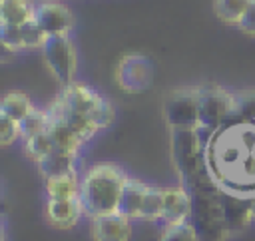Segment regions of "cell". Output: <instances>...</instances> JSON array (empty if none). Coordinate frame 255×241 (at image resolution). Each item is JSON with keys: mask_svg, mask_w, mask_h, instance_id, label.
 <instances>
[{"mask_svg": "<svg viewBox=\"0 0 255 241\" xmlns=\"http://www.w3.org/2000/svg\"><path fill=\"white\" fill-rule=\"evenodd\" d=\"M205 175L225 195L255 199V121L229 120L205 141Z\"/></svg>", "mask_w": 255, "mask_h": 241, "instance_id": "1", "label": "cell"}, {"mask_svg": "<svg viewBox=\"0 0 255 241\" xmlns=\"http://www.w3.org/2000/svg\"><path fill=\"white\" fill-rule=\"evenodd\" d=\"M50 135L58 147L80 151V147L96 135L98 129L108 127L114 120L112 104L96 90L84 84L62 88L48 108Z\"/></svg>", "mask_w": 255, "mask_h": 241, "instance_id": "2", "label": "cell"}, {"mask_svg": "<svg viewBox=\"0 0 255 241\" xmlns=\"http://www.w3.org/2000/svg\"><path fill=\"white\" fill-rule=\"evenodd\" d=\"M126 179L128 175L116 163L102 161L92 165L80 179V201L86 217L118 213Z\"/></svg>", "mask_w": 255, "mask_h": 241, "instance_id": "3", "label": "cell"}, {"mask_svg": "<svg viewBox=\"0 0 255 241\" xmlns=\"http://www.w3.org/2000/svg\"><path fill=\"white\" fill-rule=\"evenodd\" d=\"M171 153L181 185L195 187L205 171V143L199 137V129H173Z\"/></svg>", "mask_w": 255, "mask_h": 241, "instance_id": "4", "label": "cell"}, {"mask_svg": "<svg viewBox=\"0 0 255 241\" xmlns=\"http://www.w3.org/2000/svg\"><path fill=\"white\" fill-rule=\"evenodd\" d=\"M42 52L50 74L62 88L76 84L74 80L78 74V54L68 36H50Z\"/></svg>", "mask_w": 255, "mask_h": 241, "instance_id": "5", "label": "cell"}, {"mask_svg": "<svg viewBox=\"0 0 255 241\" xmlns=\"http://www.w3.org/2000/svg\"><path fill=\"white\" fill-rule=\"evenodd\" d=\"M235 110V96L209 86V88H199V129L205 131H217L223 127Z\"/></svg>", "mask_w": 255, "mask_h": 241, "instance_id": "6", "label": "cell"}, {"mask_svg": "<svg viewBox=\"0 0 255 241\" xmlns=\"http://www.w3.org/2000/svg\"><path fill=\"white\" fill-rule=\"evenodd\" d=\"M165 120L173 129H199V88L173 90L163 102Z\"/></svg>", "mask_w": 255, "mask_h": 241, "instance_id": "7", "label": "cell"}, {"mask_svg": "<svg viewBox=\"0 0 255 241\" xmlns=\"http://www.w3.org/2000/svg\"><path fill=\"white\" fill-rule=\"evenodd\" d=\"M153 68L145 56L129 54L124 56L116 66V82L122 90L129 94H139L149 88Z\"/></svg>", "mask_w": 255, "mask_h": 241, "instance_id": "8", "label": "cell"}, {"mask_svg": "<svg viewBox=\"0 0 255 241\" xmlns=\"http://www.w3.org/2000/svg\"><path fill=\"white\" fill-rule=\"evenodd\" d=\"M34 20L48 36H68L76 22L72 10L66 4L54 0L38 2Z\"/></svg>", "mask_w": 255, "mask_h": 241, "instance_id": "9", "label": "cell"}, {"mask_svg": "<svg viewBox=\"0 0 255 241\" xmlns=\"http://www.w3.org/2000/svg\"><path fill=\"white\" fill-rule=\"evenodd\" d=\"M48 38L50 36L36 24V20L24 26H0V42L6 50H12V52L44 48Z\"/></svg>", "mask_w": 255, "mask_h": 241, "instance_id": "10", "label": "cell"}, {"mask_svg": "<svg viewBox=\"0 0 255 241\" xmlns=\"http://www.w3.org/2000/svg\"><path fill=\"white\" fill-rule=\"evenodd\" d=\"M46 221L56 229H72L86 215L80 197L70 199H46Z\"/></svg>", "mask_w": 255, "mask_h": 241, "instance_id": "11", "label": "cell"}, {"mask_svg": "<svg viewBox=\"0 0 255 241\" xmlns=\"http://www.w3.org/2000/svg\"><path fill=\"white\" fill-rule=\"evenodd\" d=\"M90 233L94 241H129L131 239V221L122 213L100 215L92 219Z\"/></svg>", "mask_w": 255, "mask_h": 241, "instance_id": "12", "label": "cell"}, {"mask_svg": "<svg viewBox=\"0 0 255 241\" xmlns=\"http://www.w3.org/2000/svg\"><path fill=\"white\" fill-rule=\"evenodd\" d=\"M193 213V199L187 187L183 185H171L163 187V223H181L189 221Z\"/></svg>", "mask_w": 255, "mask_h": 241, "instance_id": "13", "label": "cell"}, {"mask_svg": "<svg viewBox=\"0 0 255 241\" xmlns=\"http://www.w3.org/2000/svg\"><path fill=\"white\" fill-rule=\"evenodd\" d=\"M76 149H68V147H54L44 159H40L36 165L44 177V181L54 179V177H62V175H70V173H78L76 171V159H78Z\"/></svg>", "mask_w": 255, "mask_h": 241, "instance_id": "14", "label": "cell"}, {"mask_svg": "<svg viewBox=\"0 0 255 241\" xmlns=\"http://www.w3.org/2000/svg\"><path fill=\"white\" fill-rule=\"evenodd\" d=\"M147 191H149V183H145L141 179H135V177H128L126 185H124V193H122L118 213H122L129 221H141Z\"/></svg>", "mask_w": 255, "mask_h": 241, "instance_id": "15", "label": "cell"}, {"mask_svg": "<svg viewBox=\"0 0 255 241\" xmlns=\"http://www.w3.org/2000/svg\"><path fill=\"white\" fill-rule=\"evenodd\" d=\"M36 16L32 0H0V26H24Z\"/></svg>", "mask_w": 255, "mask_h": 241, "instance_id": "16", "label": "cell"}, {"mask_svg": "<svg viewBox=\"0 0 255 241\" xmlns=\"http://www.w3.org/2000/svg\"><path fill=\"white\" fill-rule=\"evenodd\" d=\"M34 110L36 108H34L30 96L24 92H6L0 100V116H6L18 123Z\"/></svg>", "mask_w": 255, "mask_h": 241, "instance_id": "17", "label": "cell"}, {"mask_svg": "<svg viewBox=\"0 0 255 241\" xmlns=\"http://www.w3.org/2000/svg\"><path fill=\"white\" fill-rule=\"evenodd\" d=\"M80 179L78 173L54 177L46 181V195L48 199H70V197H80Z\"/></svg>", "mask_w": 255, "mask_h": 241, "instance_id": "18", "label": "cell"}, {"mask_svg": "<svg viewBox=\"0 0 255 241\" xmlns=\"http://www.w3.org/2000/svg\"><path fill=\"white\" fill-rule=\"evenodd\" d=\"M253 0H213L217 18L227 26H239Z\"/></svg>", "mask_w": 255, "mask_h": 241, "instance_id": "19", "label": "cell"}, {"mask_svg": "<svg viewBox=\"0 0 255 241\" xmlns=\"http://www.w3.org/2000/svg\"><path fill=\"white\" fill-rule=\"evenodd\" d=\"M157 241H201V237L191 221H181V223H163Z\"/></svg>", "mask_w": 255, "mask_h": 241, "instance_id": "20", "label": "cell"}, {"mask_svg": "<svg viewBox=\"0 0 255 241\" xmlns=\"http://www.w3.org/2000/svg\"><path fill=\"white\" fill-rule=\"evenodd\" d=\"M50 127V116L48 110H34L32 114H28L22 121H20V139H30L36 137L44 131H48Z\"/></svg>", "mask_w": 255, "mask_h": 241, "instance_id": "21", "label": "cell"}, {"mask_svg": "<svg viewBox=\"0 0 255 241\" xmlns=\"http://www.w3.org/2000/svg\"><path fill=\"white\" fill-rule=\"evenodd\" d=\"M231 120L255 121V92H245L235 96V110Z\"/></svg>", "mask_w": 255, "mask_h": 241, "instance_id": "22", "label": "cell"}, {"mask_svg": "<svg viewBox=\"0 0 255 241\" xmlns=\"http://www.w3.org/2000/svg\"><path fill=\"white\" fill-rule=\"evenodd\" d=\"M18 137H20V123L6 118V116H0V141H2V145H10Z\"/></svg>", "mask_w": 255, "mask_h": 241, "instance_id": "23", "label": "cell"}, {"mask_svg": "<svg viewBox=\"0 0 255 241\" xmlns=\"http://www.w3.org/2000/svg\"><path fill=\"white\" fill-rule=\"evenodd\" d=\"M243 34H247V36H253L255 38V0L251 2V6H249V10L245 12V16H243V20L239 22V26H237Z\"/></svg>", "mask_w": 255, "mask_h": 241, "instance_id": "24", "label": "cell"}]
</instances>
